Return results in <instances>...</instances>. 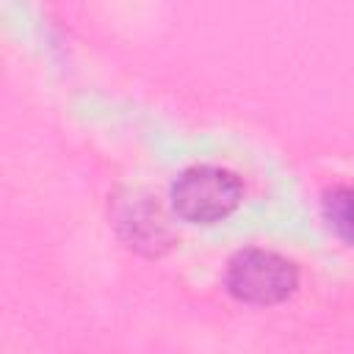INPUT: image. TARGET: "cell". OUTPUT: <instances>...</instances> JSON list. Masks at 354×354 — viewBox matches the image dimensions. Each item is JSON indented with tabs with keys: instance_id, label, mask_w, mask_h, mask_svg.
Returning <instances> with one entry per match:
<instances>
[{
	"instance_id": "cell-1",
	"label": "cell",
	"mask_w": 354,
	"mask_h": 354,
	"mask_svg": "<svg viewBox=\"0 0 354 354\" xmlns=\"http://www.w3.org/2000/svg\"><path fill=\"white\" fill-rule=\"evenodd\" d=\"M224 288L241 304H282L299 288V268L279 252L249 246L230 257L224 271Z\"/></svg>"
},
{
	"instance_id": "cell-4",
	"label": "cell",
	"mask_w": 354,
	"mask_h": 354,
	"mask_svg": "<svg viewBox=\"0 0 354 354\" xmlns=\"http://www.w3.org/2000/svg\"><path fill=\"white\" fill-rule=\"evenodd\" d=\"M324 218L340 241L354 246V185H337L324 194Z\"/></svg>"
},
{
	"instance_id": "cell-2",
	"label": "cell",
	"mask_w": 354,
	"mask_h": 354,
	"mask_svg": "<svg viewBox=\"0 0 354 354\" xmlns=\"http://www.w3.org/2000/svg\"><path fill=\"white\" fill-rule=\"evenodd\" d=\"M171 210L188 224H216L232 216L243 199L238 174L221 166H188L171 183Z\"/></svg>"
},
{
	"instance_id": "cell-3",
	"label": "cell",
	"mask_w": 354,
	"mask_h": 354,
	"mask_svg": "<svg viewBox=\"0 0 354 354\" xmlns=\"http://www.w3.org/2000/svg\"><path fill=\"white\" fill-rule=\"evenodd\" d=\"M111 218L122 241L149 257L163 254L171 246V227L160 210V205L136 188H124L111 202Z\"/></svg>"
}]
</instances>
